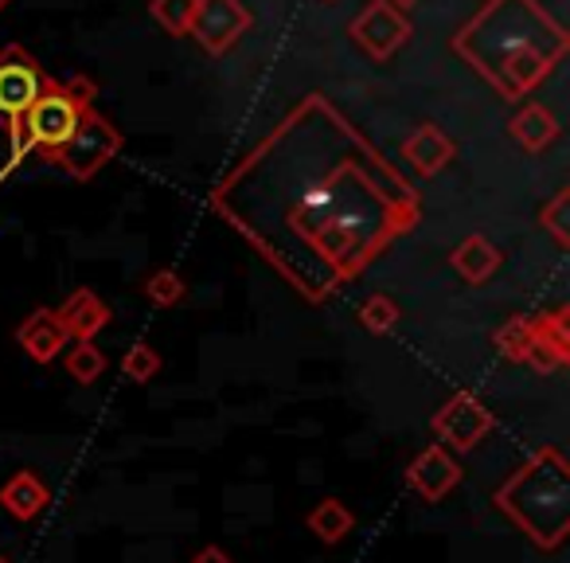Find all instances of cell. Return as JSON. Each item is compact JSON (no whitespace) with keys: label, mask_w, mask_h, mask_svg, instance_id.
<instances>
[{"label":"cell","mask_w":570,"mask_h":563,"mask_svg":"<svg viewBox=\"0 0 570 563\" xmlns=\"http://www.w3.org/2000/svg\"><path fill=\"white\" fill-rule=\"evenodd\" d=\"M258 254L309 302L356 282L422 220L414 188L325 103H305L212 192Z\"/></svg>","instance_id":"obj_1"},{"label":"cell","mask_w":570,"mask_h":563,"mask_svg":"<svg viewBox=\"0 0 570 563\" xmlns=\"http://www.w3.org/2000/svg\"><path fill=\"white\" fill-rule=\"evenodd\" d=\"M453 48L500 90V98H523L567 56V32L535 0H489Z\"/></svg>","instance_id":"obj_2"},{"label":"cell","mask_w":570,"mask_h":563,"mask_svg":"<svg viewBox=\"0 0 570 563\" xmlns=\"http://www.w3.org/2000/svg\"><path fill=\"white\" fill-rule=\"evenodd\" d=\"M497 508L539 547L559 552L570 536V462L559 446H539L497 489Z\"/></svg>","instance_id":"obj_3"},{"label":"cell","mask_w":570,"mask_h":563,"mask_svg":"<svg viewBox=\"0 0 570 563\" xmlns=\"http://www.w3.org/2000/svg\"><path fill=\"white\" fill-rule=\"evenodd\" d=\"M90 103H95V82L82 79V75H75V79H48L43 82V95L9 129L17 157H24L28 149H40V157H48L59 145H67L75 129H79L82 114L90 110Z\"/></svg>","instance_id":"obj_4"},{"label":"cell","mask_w":570,"mask_h":563,"mask_svg":"<svg viewBox=\"0 0 570 563\" xmlns=\"http://www.w3.org/2000/svg\"><path fill=\"white\" fill-rule=\"evenodd\" d=\"M121 153V134L118 126H114L110 118H102V114L90 106L87 114H82L79 129L71 134V142L59 145L56 153H48L43 161H51V165H59L67 176H75V181H90L95 173H102L106 165H110L114 157Z\"/></svg>","instance_id":"obj_5"},{"label":"cell","mask_w":570,"mask_h":563,"mask_svg":"<svg viewBox=\"0 0 570 563\" xmlns=\"http://www.w3.org/2000/svg\"><path fill=\"white\" fill-rule=\"evenodd\" d=\"M492 427H497V415H492L489 407H484V399L473 396V391H453V396L434 411V419H430L434 438L450 454L476 450V446L492 435Z\"/></svg>","instance_id":"obj_6"},{"label":"cell","mask_w":570,"mask_h":563,"mask_svg":"<svg viewBox=\"0 0 570 563\" xmlns=\"http://www.w3.org/2000/svg\"><path fill=\"white\" fill-rule=\"evenodd\" d=\"M43 82H48V75L24 48L0 51V126H17L28 114V106L43 95Z\"/></svg>","instance_id":"obj_7"},{"label":"cell","mask_w":570,"mask_h":563,"mask_svg":"<svg viewBox=\"0 0 570 563\" xmlns=\"http://www.w3.org/2000/svg\"><path fill=\"white\" fill-rule=\"evenodd\" d=\"M250 28V9L243 0H196L188 36H196L207 56H227Z\"/></svg>","instance_id":"obj_8"},{"label":"cell","mask_w":570,"mask_h":563,"mask_svg":"<svg viewBox=\"0 0 570 563\" xmlns=\"http://www.w3.org/2000/svg\"><path fill=\"white\" fill-rule=\"evenodd\" d=\"M348 36L367 56L383 64V59H391L406 43L411 20H406V12H399L391 0H367V9L348 25Z\"/></svg>","instance_id":"obj_9"},{"label":"cell","mask_w":570,"mask_h":563,"mask_svg":"<svg viewBox=\"0 0 570 563\" xmlns=\"http://www.w3.org/2000/svg\"><path fill=\"white\" fill-rule=\"evenodd\" d=\"M406 485H411L426 505H438V501H445L461 485V462L453 458L442 443H430L426 450H419L411 469H406Z\"/></svg>","instance_id":"obj_10"},{"label":"cell","mask_w":570,"mask_h":563,"mask_svg":"<svg viewBox=\"0 0 570 563\" xmlns=\"http://www.w3.org/2000/svg\"><path fill=\"white\" fill-rule=\"evenodd\" d=\"M56 318H59V326H63L67 341H95V337L114 321V313L95 290H75V294L63 298Z\"/></svg>","instance_id":"obj_11"},{"label":"cell","mask_w":570,"mask_h":563,"mask_svg":"<svg viewBox=\"0 0 570 563\" xmlns=\"http://www.w3.org/2000/svg\"><path fill=\"white\" fill-rule=\"evenodd\" d=\"M48 505H51V489L32 469H20V474H12L9 482L0 485V508L20 524H32L36 516H43Z\"/></svg>","instance_id":"obj_12"},{"label":"cell","mask_w":570,"mask_h":563,"mask_svg":"<svg viewBox=\"0 0 570 563\" xmlns=\"http://www.w3.org/2000/svg\"><path fill=\"white\" fill-rule=\"evenodd\" d=\"M403 157L419 176H438L453 157H458V145H453V137H445L442 129L426 122V126H419L403 142Z\"/></svg>","instance_id":"obj_13"},{"label":"cell","mask_w":570,"mask_h":563,"mask_svg":"<svg viewBox=\"0 0 570 563\" xmlns=\"http://www.w3.org/2000/svg\"><path fill=\"white\" fill-rule=\"evenodd\" d=\"M17 344L36 365H51L67 349V333L59 326L56 310H36L32 318H24V326L17 329Z\"/></svg>","instance_id":"obj_14"},{"label":"cell","mask_w":570,"mask_h":563,"mask_svg":"<svg viewBox=\"0 0 570 563\" xmlns=\"http://www.w3.org/2000/svg\"><path fill=\"white\" fill-rule=\"evenodd\" d=\"M500 262H504L500 246L492 243V239H484V235H465L450 254V266L465 278L469 287H484V282H489V278L500 270Z\"/></svg>","instance_id":"obj_15"},{"label":"cell","mask_w":570,"mask_h":563,"mask_svg":"<svg viewBox=\"0 0 570 563\" xmlns=\"http://www.w3.org/2000/svg\"><path fill=\"white\" fill-rule=\"evenodd\" d=\"M508 134H512L528 153H543L547 145L559 137V122H554V114L547 110V106L528 103L523 110H515L512 122H508Z\"/></svg>","instance_id":"obj_16"},{"label":"cell","mask_w":570,"mask_h":563,"mask_svg":"<svg viewBox=\"0 0 570 563\" xmlns=\"http://www.w3.org/2000/svg\"><path fill=\"white\" fill-rule=\"evenodd\" d=\"M305 524H309V532L321 540V544H341V540L356 528V516H352V508L344 505L341 497H325L309 516H305Z\"/></svg>","instance_id":"obj_17"},{"label":"cell","mask_w":570,"mask_h":563,"mask_svg":"<svg viewBox=\"0 0 570 563\" xmlns=\"http://www.w3.org/2000/svg\"><path fill=\"white\" fill-rule=\"evenodd\" d=\"M531 337H535V318H512V321H504L497 333H492V344H497V352L504 360H512V365H523Z\"/></svg>","instance_id":"obj_18"},{"label":"cell","mask_w":570,"mask_h":563,"mask_svg":"<svg viewBox=\"0 0 570 563\" xmlns=\"http://www.w3.org/2000/svg\"><path fill=\"white\" fill-rule=\"evenodd\" d=\"M539 227L554 239V246L567 251L570 246V188H559L551 200H547L543 212H539Z\"/></svg>","instance_id":"obj_19"},{"label":"cell","mask_w":570,"mask_h":563,"mask_svg":"<svg viewBox=\"0 0 570 563\" xmlns=\"http://www.w3.org/2000/svg\"><path fill=\"white\" fill-rule=\"evenodd\" d=\"M356 318H360V326L367 329V333H391V329L399 326V302L395 298H387V294H367L364 302H360V310H356Z\"/></svg>","instance_id":"obj_20"},{"label":"cell","mask_w":570,"mask_h":563,"mask_svg":"<svg viewBox=\"0 0 570 563\" xmlns=\"http://www.w3.org/2000/svg\"><path fill=\"white\" fill-rule=\"evenodd\" d=\"M188 287H184V278L176 270H157V274L145 278V298H149L157 310H173V305L184 302Z\"/></svg>","instance_id":"obj_21"},{"label":"cell","mask_w":570,"mask_h":563,"mask_svg":"<svg viewBox=\"0 0 570 563\" xmlns=\"http://www.w3.org/2000/svg\"><path fill=\"white\" fill-rule=\"evenodd\" d=\"M196 0H149V17L165 28L168 36H188Z\"/></svg>","instance_id":"obj_22"},{"label":"cell","mask_w":570,"mask_h":563,"mask_svg":"<svg viewBox=\"0 0 570 563\" xmlns=\"http://www.w3.org/2000/svg\"><path fill=\"white\" fill-rule=\"evenodd\" d=\"M102 372H106V357L98 344L79 341L71 352H67V376H71L75 384H95Z\"/></svg>","instance_id":"obj_23"},{"label":"cell","mask_w":570,"mask_h":563,"mask_svg":"<svg viewBox=\"0 0 570 563\" xmlns=\"http://www.w3.org/2000/svg\"><path fill=\"white\" fill-rule=\"evenodd\" d=\"M535 333L551 344L559 357L570 360V310H551L535 318Z\"/></svg>","instance_id":"obj_24"},{"label":"cell","mask_w":570,"mask_h":563,"mask_svg":"<svg viewBox=\"0 0 570 563\" xmlns=\"http://www.w3.org/2000/svg\"><path fill=\"white\" fill-rule=\"evenodd\" d=\"M157 372H160V357H157V349H149V344H134V349L121 357V376H126V380L149 384Z\"/></svg>","instance_id":"obj_25"},{"label":"cell","mask_w":570,"mask_h":563,"mask_svg":"<svg viewBox=\"0 0 570 563\" xmlns=\"http://www.w3.org/2000/svg\"><path fill=\"white\" fill-rule=\"evenodd\" d=\"M188 563H235V560H230V555H227V552H223V547L207 544V547H204V552H196V555H191V560H188Z\"/></svg>","instance_id":"obj_26"},{"label":"cell","mask_w":570,"mask_h":563,"mask_svg":"<svg viewBox=\"0 0 570 563\" xmlns=\"http://www.w3.org/2000/svg\"><path fill=\"white\" fill-rule=\"evenodd\" d=\"M391 4H395L399 12H406V9H414V4H419V0H391Z\"/></svg>","instance_id":"obj_27"},{"label":"cell","mask_w":570,"mask_h":563,"mask_svg":"<svg viewBox=\"0 0 570 563\" xmlns=\"http://www.w3.org/2000/svg\"><path fill=\"white\" fill-rule=\"evenodd\" d=\"M0 563H17V560H9V555H0Z\"/></svg>","instance_id":"obj_28"},{"label":"cell","mask_w":570,"mask_h":563,"mask_svg":"<svg viewBox=\"0 0 570 563\" xmlns=\"http://www.w3.org/2000/svg\"><path fill=\"white\" fill-rule=\"evenodd\" d=\"M4 4H9V0H0V9H4Z\"/></svg>","instance_id":"obj_29"}]
</instances>
